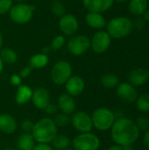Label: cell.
Segmentation results:
<instances>
[{
  "instance_id": "6da1fadb",
  "label": "cell",
  "mask_w": 149,
  "mask_h": 150,
  "mask_svg": "<svg viewBox=\"0 0 149 150\" xmlns=\"http://www.w3.org/2000/svg\"><path fill=\"white\" fill-rule=\"evenodd\" d=\"M140 130L135 122L128 118L116 119L111 128V136L116 145L125 147L133 145L140 137Z\"/></svg>"
},
{
  "instance_id": "7a4b0ae2",
  "label": "cell",
  "mask_w": 149,
  "mask_h": 150,
  "mask_svg": "<svg viewBox=\"0 0 149 150\" xmlns=\"http://www.w3.org/2000/svg\"><path fill=\"white\" fill-rule=\"evenodd\" d=\"M58 127L54 124L53 119L45 117L34 123L32 135L37 143L49 144L53 139L58 134Z\"/></svg>"
},
{
  "instance_id": "3957f363",
  "label": "cell",
  "mask_w": 149,
  "mask_h": 150,
  "mask_svg": "<svg viewBox=\"0 0 149 150\" xmlns=\"http://www.w3.org/2000/svg\"><path fill=\"white\" fill-rule=\"evenodd\" d=\"M106 32L112 39H124L133 31V19L125 16L112 18L106 23Z\"/></svg>"
},
{
  "instance_id": "277c9868",
  "label": "cell",
  "mask_w": 149,
  "mask_h": 150,
  "mask_svg": "<svg viewBox=\"0 0 149 150\" xmlns=\"http://www.w3.org/2000/svg\"><path fill=\"white\" fill-rule=\"evenodd\" d=\"M90 116L93 127L100 132L111 130L113 123L116 120V116L114 112L106 107L97 108L96 110H94Z\"/></svg>"
},
{
  "instance_id": "5b68a950",
  "label": "cell",
  "mask_w": 149,
  "mask_h": 150,
  "mask_svg": "<svg viewBox=\"0 0 149 150\" xmlns=\"http://www.w3.org/2000/svg\"><path fill=\"white\" fill-rule=\"evenodd\" d=\"M35 10L36 7L32 4L18 3L11 6L9 11V16L12 22L18 25H24L32 18Z\"/></svg>"
},
{
  "instance_id": "8992f818",
  "label": "cell",
  "mask_w": 149,
  "mask_h": 150,
  "mask_svg": "<svg viewBox=\"0 0 149 150\" xmlns=\"http://www.w3.org/2000/svg\"><path fill=\"white\" fill-rule=\"evenodd\" d=\"M72 66L67 61H58L52 67L50 77L54 83L57 85H63L72 76Z\"/></svg>"
},
{
  "instance_id": "52a82bcc",
  "label": "cell",
  "mask_w": 149,
  "mask_h": 150,
  "mask_svg": "<svg viewBox=\"0 0 149 150\" xmlns=\"http://www.w3.org/2000/svg\"><path fill=\"white\" fill-rule=\"evenodd\" d=\"M71 145L74 150H98L100 140L97 135L91 132L82 133L73 139Z\"/></svg>"
},
{
  "instance_id": "ba28073f",
  "label": "cell",
  "mask_w": 149,
  "mask_h": 150,
  "mask_svg": "<svg viewBox=\"0 0 149 150\" xmlns=\"http://www.w3.org/2000/svg\"><path fill=\"white\" fill-rule=\"evenodd\" d=\"M67 48L75 56L83 55L90 48V39L85 35H74L67 42Z\"/></svg>"
},
{
  "instance_id": "9c48e42d",
  "label": "cell",
  "mask_w": 149,
  "mask_h": 150,
  "mask_svg": "<svg viewBox=\"0 0 149 150\" xmlns=\"http://www.w3.org/2000/svg\"><path fill=\"white\" fill-rule=\"evenodd\" d=\"M72 116L70 117V123L73 126V127L79 132L82 133H89L91 132L93 128L92 120L91 116L83 111L75 112Z\"/></svg>"
},
{
  "instance_id": "30bf717a",
  "label": "cell",
  "mask_w": 149,
  "mask_h": 150,
  "mask_svg": "<svg viewBox=\"0 0 149 150\" xmlns=\"http://www.w3.org/2000/svg\"><path fill=\"white\" fill-rule=\"evenodd\" d=\"M112 38L106 31L98 30L90 39V48L97 54L105 53L111 47Z\"/></svg>"
},
{
  "instance_id": "8fae6325",
  "label": "cell",
  "mask_w": 149,
  "mask_h": 150,
  "mask_svg": "<svg viewBox=\"0 0 149 150\" xmlns=\"http://www.w3.org/2000/svg\"><path fill=\"white\" fill-rule=\"evenodd\" d=\"M59 27L62 34L66 36H74L79 29V22L76 16L69 13H65L60 18Z\"/></svg>"
},
{
  "instance_id": "7c38bea8",
  "label": "cell",
  "mask_w": 149,
  "mask_h": 150,
  "mask_svg": "<svg viewBox=\"0 0 149 150\" xmlns=\"http://www.w3.org/2000/svg\"><path fill=\"white\" fill-rule=\"evenodd\" d=\"M116 88H117L116 89L117 96L126 103L128 104L135 103L136 99L139 97L136 87L133 86L128 82L119 83V84Z\"/></svg>"
},
{
  "instance_id": "4fadbf2b",
  "label": "cell",
  "mask_w": 149,
  "mask_h": 150,
  "mask_svg": "<svg viewBox=\"0 0 149 150\" xmlns=\"http://www.w3.org/2000/svg\"><path fill=\"white\" fill-rule=\"evenodd\" d=\"M32 102L39 110H44L50 104V92L45 87H37L32 91Z\"/></svg>"
},
{
  "instance_id": "5bb4252c",
  "label": "cell",
  "mask_w": 149,
  "mask_h": 150,
  "mask_svg": "<svg viewBox=\"0 0 149 150\" xmlns=\"http://www.w3.org/2000/svg\"><path fill=\"white\" fill-rule=\"evenodd\" d=\"M130 84L134 87H140L147 83L149 80V70L146 68H137L131 70L127 76Z\"/></svg>"
},
{
  "instance_id": "9a60e30c",
  "label": "cell",
  "mask_w": 149,
  "mask_h": 150,
  "mask_svg": "<svg viewBox=\"0 0 149 150\" xmlns=\"http://www.w3.org/2000/svg\"><path fill=\"white\" fill-rule=\"evenodd\" d=\"M83 5L88 11L103 13L109 11L114 4V0H83Z\"/></svg>"
},
{
  "instance_id": "2e32d148",
  "label": "cell",
  "mask_w": 149,
  "mask_h": 150,
  "mask_svg": "<svg viewBox=\"0 0 149 150\" xmlns=\"http://www.w3.org/2000/svg\"><path fill=\"white\" fill-rule=\"evenodd\" d=\"M65 89L68 94L72 97L81 95L85 89V82L79 76H72L65 83Z\"/></svg>"
},
{
  "instance_id": "e0dca14e",
  "label": "cell",
  "mask_w": 149,
  "mask_h": 150,
  "mask_svg": "<svg viewBox=\"0 0 149 150\" xmlns=\"http://www.w3.org/2000/svg\"><path fill=\"white\" fill-rule=\"evenodd\" d=\"M57 106L60 109L61 112L67 115H71L76 111V103L74 97L70 96L68 93H62L58 98Z\"/></svg>"
},
{
  "instance_id": "ac0fdd59",
  "label": "cell",
  "mask_w": 149,
  "mask_h": 150,
  "mask_svg": "<svg viewBox=\"0 0 149 150\" xmlns=\"http://www.w3.org/2000/svg\"><path fill=\"white\" fill-rule=\"evenodd\" d=\"M18 128L15 118L9 113L0 114V132L5 134H12Z\"/></svg>"
},
{
  "instance_id": "d6986e66",
  "label": "cell",
  "mask_w": 149,
  "mask_h": 150,
  "mask_svg": "<svg viewBox=\"0 0 149 150\" xmlns=\"http://www.w3.org/2000/svg\"><path fill=\"white\" fill-rule=\"evenodd\" d=\"M85 21L90 27L97 30H102L104 27H105L107 23L102 13L92 11H88L85 16Z\"/></svg>"
},
{
  "instance_id": "ffe728a7",
  "label": "cell",
  "mask_w": 149,
  "mask_h": 150,
  "mask_svg": "<svg viewBox=\"0 0 149 150\" xmlns=\"http://www.w3.org/2000/svg\"><path fill=\"white\" fill-rule=\"evenodd\" d=\"M32 90L30 86L26 84H20L17 88V91L15 94V102L18 105H24L27 104L32 96Z\"/></svg>"
},
{
  "instance_id": "44dd1931",
  "label": "cell",
  "mask_w": 149,
  "mask_h": 150,
  "mask_svg": "<svg viewBox=\"0 0 149 150\" xmlns=\"http://www.w3.org/2000/svg\"><path fill=\"white\" fill-rule=\"evenodd\" d=\"M35 145L36 142L31 133H22L16 142L18 150H33Z\"/></svg>"
},
{
  "instance_id": "7402d4cb",
  "label": "cell",
  "mask_w": 149,
  "mask_h": 150,
  "mask_svg": "<svg viewBox=\"0 0 149 150\" xmlns=\"http://www.w3.org/2000/svg\"><path fill=\"white\" fill-rule=\"evenodd\" d=\"M148 9V0H129L128 10L135 17H141Z\"/></svg>"
},
{
  "instance_id": "603a6c76",
  "label": "cell",
  "mask_w": 149,
  "mask_h": 150,
  "mask_svg": "<svg viewBox=\"0 0 149 150\" xmlns=\"http://www.w3.org/2000/svg\"><path fill=\"white\" fill-rule=\"evenodd\" d=\"M71 145V140L66 134H57L51 142L54 150H65Z\"/></svg>"
},
{
  "instance_id": "cb8c5ba5",
  "label": "cell",
  "mask_w": 149,
  "mask_h": 150,
  "mask_svg": "<svg viewBox=\"0 0 149 150\" xmlns=\"http://www.w3.org/2000/svg\"><path fill=\"white\" fill-rule=\"evenodd\" d=\"M49 58L47 54L43 53H39L33 54L29 61L30 67L32 69H42L48 64Z\"/></svg>"
},
{
  "instance_id": "d4e9b609",
  "label": "cell",
  "mask_w": 149,
  "mask_h": 150,
  "mask_svg": "<svg viewBox=\"0 0 149 150\" xmlns=\"http://www.w3.org/2000/svg\"><path fill=\"white\" fill-rule=\"evenodd\" d=\"M0 57L4 64L12 65L15 64L18 61V54L17 53L10 48V47H4L0 50Z\"/></svg>"
},
{
  "instance_id": "484cf974",
  "label": "cell",
  "mask_w": 149,
  "mask_h": 150,
  "mask_svg": "<svg viewBox=\"0 0 149 150\" xmlns=\"http://www.w3.org/2000/svg\"><path fill=\"white\" fill-rule=\"evenodd\" d=\"M101 83L106 89H113L119 84V78L115 74L107 73L102 76Z\"/></svg>"
},
{
  "instance_id": "4316f807",
  "label": "cell",
  "mask_w": 149,
  "mask_h": 150,
  "mask_svg": "<svg viewBox=\"0 0 149 150\" xmlns=\"http://www.w3.org/2000/svg\"><path fill=\"white\" fill-rule=\"evenodd\" d=\"M135 105L141 112H149V93H144L138 97L135 101Z\"/></svg>"
},
{
  "instance_id": "83f0119b",
  "label": "cell",
  "mask_w": 149,
  "mask_h": 150,
  "mask_svg": "<svg viewBox=\"0 0 149 150\" xmlns=\"http://www.w3.org/2000/svg\"><path fill=\"white\" fill-rule=\"evenodd\" d=\"M51 11L54 13V16L61 18V16H63L66 13V8L64 4L60 1V0H54L51 3Z\"/></svg>"
},
{
  "instance_id": "f1b7e54d",
  "label": "cell",
  "mask_w": 149,
  "mask_h": 150,
  "mask_svg": "<svg viewBox=\"0 0 149 150\" xmlns=\"http://www.w3.org/2000/svg\"><path fill=\"white\" fill-rule=\"evenodd\" d=\"M53 120L57 127H64L70 123V117L69 115L60 112V113H56L54 116Z\"/></svg>"
},
{
  "instance_id": "f546056e",
  "label": "cell",
  "mask_w": 149,
  "mask_h": 150,
  "mask_svg": "<svg viewBox=\"0 0 149 150\" xmlns=\"http://www.w3.org/2000/svg\"><path fill=\"white\" fill-rule=\"evenodd\" d=\"M65 42H66V40H65L64 35H62V34L57 35L53 39L51 45H50V48L52 50H54V51L60 50L64 46Z\"/></svg>"
},
{
  "instance_id": "4dcf8cb0",
  "label": "cell",
  "mask_w": 149,
  "mask_h": 150,
  "mask_svg": "<svg viewBox=\"0 0 149 150\" xmlns=\"http://www.w3.org/2000/svg\"><path fill=\"white\" fill-rule=\"evenodd\" d=\"M137 127L139 128L140 132L143 131V132H147L149 130V119H148L145 116H140L136 119V120L134 121Z\"/></svg>"
},
{
  "instance_id": "1f68e13d",
  "label": "cell",
  "mask_w": 149,
  "mask_h": 150,
  "mask_svg": "<svg viewBox=\"0 0 149 150\" xmlns=\"http://www.w3.org/2000/svg\"><path fill=\"white\" fill-rule=\"evenodd\" d=\"M13 5V0H0V15H4L9 12Z\"/></svg>"
},
{
  "instance_id": "d6a6232c",
  "label": "cell",
  "mask_w": 149,
  "mask_h": 150,
  "mask_svg": "<svg viewBox=\"0 0 149 150\" xmlns=\"http://www.w3.org/2000/svg\"><path fill=\"white\" fill-rule=\"evenodd\" d=\"M33 126H34V123L31 120L25 119L21 122L20 127H21L23 133H32Z\"/></svg>"
},
{
  "instance_id": "836d02e7",
  "label": "cell",
  "mask_w": 149,
  "mask_h": 150,
  "mask_svg": "<svg viewBox=\"0 0 149 150\" xmlns=\"http://www.w3.org/2000/svg\"><path fill=\"white\" fill-rule=\"evenodd\" d=\"M133 30L142 31L145 27L146 22L143 20V18L141 17H136L135 19L133 20Z\"/></svg>"
},
{
  "instance_id": "e575fe53",
  "label": "cell",
  "mask_w": 149,
  "mask_h": 150,
  "mask_svg": "<svg viewBox=\"0 0 149 150\" xmlns=\"http://www.w3.org/2000/svg\"><path fill=\"white\" fill-rule=\"evenodd\" d=\"M57 111H58V106L56 105H54V104H52V103H50L43 110V112L47 115H55L57 113Z\"/></svg>"
},
{
  "instance_id": "d590c367",
  "label": "cell",
  "mask_w": 149,
  "mask_h": 150,
  "mask_svg": "<svg viewBox=\"0 0 149 150\" xmlns=\"http://www.w3.org/2000/svg\"><path fill=\"white\" fill-rule=\"evenodd\" d=\"M10 83L11 84H12L13 86L18 87L20 84H22V78L19 76V75L18 74H13L10 77Z\"/></svg>"
},
{
  "instance_id": "8d00e7d4",
  "label": "cell",
  "mask_w": 149,
  "mask_h": 150,
  "mask_svg": "<svg viewBox=\"0 0 149 150\" xmlns=\"http://www.w3.org/2000/svg\"><path fill=\"white\" fill-rule=\"evenodd\" d=\"M32 72V68L30 66H26V67H24L20 71H19V76L23 79V78H26L27 76H30Z\"/></svg>"
},
{
  "instance_id": "74e56055",
  "label": "cell",
  "mask_w": 149,
  "mask_h": 150,
  "mask_svg": "<svg viewBox=\"0 0 149 150\" xmlns=\"http://www.w3.org/2000/svg\"><path fill=\"white\" fill-rule=\"evenodd\" d=\"M33 150H54L52 146L49 144H45V143H37L34 147Z\"/></svg>"
},
{
  "instance_id": "f35d334b",
  "label": "cell",
  "mask_w": 149,
  "mask_h": 150,
  "mask_svg": "<svg viewBox=\"0 0 149 150\" xmlns=\"http://www.w3.org/2000/svg\"><path fill=\"white\" fill-rule=\"evenodd\" d=\"M143 143H144L145 147L149 150V130L145 132V134L143 136Z\"/></svg>"
},
{
  "instance_id": "ab89813d",
  "label": "cell",
  "mask_w": 149,
  "mask_h": 150,
  "mask_svg": "<svg viewBox=\"0 0 149 150\" xmlns=\"http://www.w3.org/2000/svg\"><path fill=\"white\" fill-rule=\"evenodd\" d=\"M141 18H143V20L145 22H149V9H148L141 16Z\"/></svg>"
},
{
  "instance_id": "60d3db41",
  "label": "cell",
  "mask_w": 149,
  "mask_h": 150,
  "mask_svg": "<svg viewBox=\"0 0 149 150\" xmlns=\"http://www.w3.org/2000/svg\"><path fill=\"white\" fill-rule=\"evenodd\" d=\"M107 150H123V149H122V147H120V146L115 144V145H113V146H111Z\"/></svg>"
},
{
  "instance_id": "b9f144b4",
  "label": "cell",
  "mask_w": 149,
  "mask_h": 150,
  "mask_svg": "<svg viewBox=\"0 0 149 150\" xmlns=\"http://www.w3.org/2000/svg\"><path fill=\"white\" fill-rule=\"evenodd\" d=\"M4 63L3 62V61H2V59L0 57V75L2 74V72L4 70Z\"/></svg>"
},
{
  "instance_id": "7bdbcfd3",
  "label": "cell",
  "mask_w": 149,
  "mask_h": 150,
  "mask_svg": "<svg viewBox=\"0 0 149 150\" xmlns=\"http://www.w3.org/2000/svg\"><path fill=\"white\" fill-rule=\"evenodd\" d=\"M123 150H134L133 145H128V146H125V147H122Z\"/></svg>"
},
{
  "instance_id": "ee69618b",
  "label": "cell",
  "mask_w": 149,
  "mask_h": 150,
  "mask_svg": "<svg viewBox=\"0 0 149 150\" xmlns=\"http://www.w3.org/2000/svg\"><path fill=\"white\" fill-rule=\"evenodd\" d=\"M3 41H4L3 34H2V32L0 31V50L2 49V47H3Z\"/></svg>"
},
{
  "instance_id": "f6af8a7d",
  "label": "cell",
  "mask_w": 149,
  "mask_h": 150,
  "mask_svg": "<svg viewBox=\"0 0 149 150\" xmlns=\"http://www.w3.org/2000/svg\"><path fill=\"white\" fill-rule=\"evenodd\" d=\"M129 0H114V2H117V3H119V4H123V3H126L128 2Z\"/></svg>"
},
{
  "instance_id": "bcb514c9",
  "label": "cell",
  "mask_w": 149,
  "mask_h": 150,
  "mask_svg": "<svg viewBox=\"0 0 149 150\" xmlns=\"http://www.w3.org/2000/svg\"><path fill=\"white\" fill-rule=\"evenodd\" d=\"M13 1H15V2H17V3H24V2L26 1V0H13Z\"/></svg>"
},
{
  "instance_id": "7dc6e473",
  "label": "cell",
  "mask_w": 149,
  "mask_h": 150,
  "mask_svg": "<svg viewBox=\"0 0 149 150\" xmlns=\"http://www.w3.org/2000/svg\"><path fill=\"white\" fill-rule=\"evenodd\" d=\"M4 150H18L17 149H12V148H8V149H5Z\"/></svg>"
},
{
  "instance_id": "c3c4849f",
  "label": "cell",
  "mask_w": 149,
  "mask_h": 150,
  "mask_svg": "<svg viewBox=\"0 0 149 150\" xmlns=\"http://www.w3.org/2000/svg\"><path fill=\"white\" fill-rule=\"evenodd\" d=\"M65 150H74L73 149H70V148H68V149H65Z\"/></svg>"
},
{
  "instance_id": "681fc988",
  "label": "cell",
  "mask_w": 149,
  "mask_h": 150,
  "mask_svg": "<svg viewBox=\"0 0 149 150\" xmlns=\"http://www.w3.org/2000/svg\"><path fill=\"white\" fill-rule=\"evenodd\" d=\"M0 150H1V149H0Z\"/></svg>"
},
{
  "instance_id": "f907efd6",
  "label": "cell",
  "mask_w": 149,
  "mask_h": 150,
  "mask_svg": "<svg viewBox=\"0 0 149 150\" xmlns=\"http://www.w3.org/2000/svg\"><path fill=\"white\" fill-rule=\"evenodd\" d=\"M82 1H83V0H82Z\"/></svg>"
}]
</instances>
